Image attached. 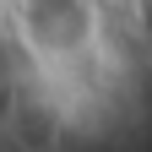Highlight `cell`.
Wrapping results in <instances>:
<instances>
[{
  "mask_svg": "<svg viewBox=\"0 0 152 152\" xmlns=\"http://www.w3.org/2000/svg\"><path fill=\"white\" fill-rule=\"evenodd\" d=\"M22 22L44 54H76L82 44H92V6L87 0H27Z\"/></svg>",
  "mask_w": 152,
  "mask_h": 152,
  "instance_id": "1",
  "label": "cell"
}]
</instances>
